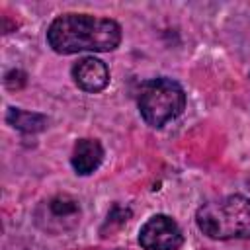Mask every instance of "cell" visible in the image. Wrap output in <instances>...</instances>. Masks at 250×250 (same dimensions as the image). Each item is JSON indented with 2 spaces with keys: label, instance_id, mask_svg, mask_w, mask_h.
<instances>
[{
  "label": "cell",
  "instance_id": "obj_1",
  "mask_svg": "<svg viewBox=\"0 0 250 250\" xmlns=\"http://www.w3.org/2000/svg\"><path fill=\"white\" fill-rule=\"evenodd\" d=\"M47 41L55 53L72 55L80 51L105 53L121 41V27L109 18L90 14H62L47 29Z\"/></svg>",
  "mask_w": 250,
  "mask_h": 250
},
{
  "label": "cell",
  "instance_id": "obj_5",
  "mask_svg": "<svg viewBox=\"0 0 250 250\" xmlns=\"http://www.w3.org/2000/svg\"><path fill=\"white\" fill-rule=\"evenodd\" d=\"M139 244L145 250H178L184 244V234L174 219L154 215L141 227Z\"/></svg>",
  "mask_w": 250,
  "mask_h": 250
},
{
  "label": "cell",
  "instance_id": "obj_2",
  "mask_svg": "<svg viewBox=\"0 0 250 250\" xmlns=\"http://www.w3.org/2000/svg\"><path fill=\"white\" fill-rule=\"evenodd\" d=\"M197 227L215 240L250 238V199L229 195L201 205L195 213Z\"/></svg>",
  "mask_w": 250,
  "mask_h": 250
},
{
  "label": "cell",
  "instance_id": "obj_8",
  "mask_svg": "<svg viewBox=\"0 0 250 250\" xmlns=\"http://www.w3.org/2000/svg\"><path fill=\"white\" fill-rule=\"evenodd\" d=\"M6 121L21 131V133H39L47 127L49 119L41 113H35V111H25V109H18V107H10L8 113H6Z\"/></svg>",
  "mask_w": 250,
  "mask_h": 250
},
{
  "label": "cell",
  "instance_id": "obj_3",
  "mask_svg": "<svg viewBox=\"0 0 250 250\" xmlns=\"http://www.w3.org/2000/svg\"><path fill=\"white\" fill-rule=\"evenodd\" d=\"M137 105L150 127H162L184 111L186 94L172 78H152L141 84Z\"/></svg>",
  "mask_w": 250,
  "mask_h": 250
},
{
  "label": "cell",
  "instance_id": "obj_4",
  "mask_svg": "<svg viewBox=\"0 0 250 250\" xmlns=\"http://www.w3.org/2000/svg\"><path fill=\"white\" fill-rule=\"evenodd\" d=\"M35 217L45 230H51V232L68 230V229H74L80 221V205L72 195L61 193L45 201Z\"/></svg>",
  "mask_w": 250,
  "mask_h": 250
},
{
  "label": "cell",
  "instance_id": "obj_7",
  "mask_svg": "<svg viewBox=\"0 0 250 250\" xmlns=\"http://www.w3.org/2000/svg\"><path fill=\"white\" fill-rule=\"evenodd\" d=\"M102 160H104V148L96 139H80L72 148L70 164L74 172L80 176H88L94 170H98Z\"/></svg>",
  "mask_w": 250,
  "mask_h": 250
},
{
  "label": "cell",
  "instance_id": "obj_6",
  "mask_svg": "<svg viewBox=\"0 0 250 250\" xmlns=\"http://www.w3.org/2000/svg\"><path fill=\"white\" fill-rule=\"evenodd\" d=\"M74 84L84 92H100L109 82V70L104 61L96 57H84L72 66Z\"/></svg>",
  "mask_w": 250,
  "mask_h": 250
}]
</instances>
